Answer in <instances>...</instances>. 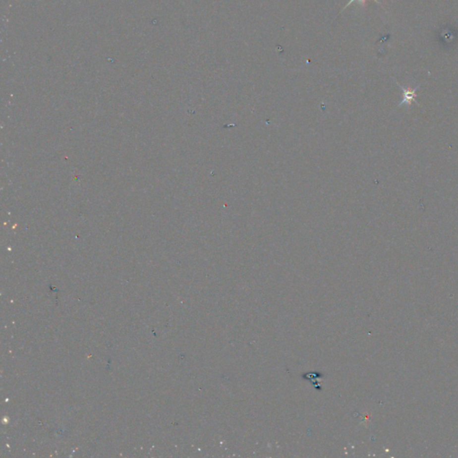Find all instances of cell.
Segmentation results:
<instances>
[{"instance_id":"cell-1","label":"cell","mask_w":458,"mask_h":458,"mask_svg":"<svg viewBox=\"0 0 458 458\" xmlns=\"http://www.w3.org/2000/svg\"><path fill=\"white\" fill-rule=\"evenodd\" d=\"M397 83H398V85L400 87V89L403 91V101L400 102L399 106H402L403 105V104L411 105L412 101H415V98H416L417 96L416 90L419 88L420 85H418L415 89L411 90V89H405V88H403V86H401L398 82H397Z\"/></svg>"},{"instance_id":"cell-2","label":"cell","mask_w":458,"mask_h":458,"mask_svg":"<svg viewBox=\"0 0 458 458\" xmlns=\"http://www.w3.org/2000/svg\"><path fill=\"white\" fill-rule=\"evenodd\" d=\"M373 1L376 2L377 4H379V5H381V4H380V2L379 1V0H373ZM353 2H359V3H360V4L362 5V6H364V5H365V3H366V0H350L348 3L345 5V6L344 7L343 9L341 10V12H340V13H342L344 10L345 9V8H347V6H349V5H351V4H353Z\"/></svg>"}]
</instances>
